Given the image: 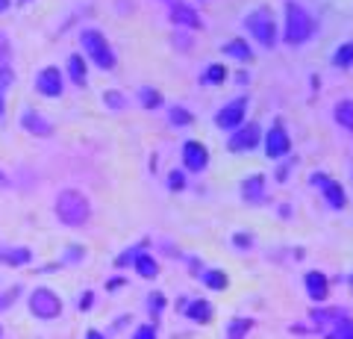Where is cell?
Returning <instances> with one entry per match:
<instances>
[{
    "label": "cell",
    "mask_w": 353,
    "mask_h": 339,
    "mask_svg": "<svg viewBox=\"0 0 353 339\" xmlns=\"http://www.w3.org/2000/svg\"><path fill=\"white\" fill-rule=\"evenodd\" d=\"M141 106H148V109H157V106H162V95L157 92V89H141Z\"/></svg>",
    "instance_id": "cell-26"
},
{
    "label": "cell",
    "mask_w": 353,
    "mask_h": 339,
    "mask_svg": "<svg viewBox=\"0 0 353 339\" xmlns=\"http://www.w3.org/2000/svg\"><path fill=\"white\" fill-rule=\"evenodd\" d=\"M18 287L15 289H9V295H6V298H0V310H3V307H9V304H15V298H18Z\"/></svg>",
    "instance_id": "cell-35"
},
{
    "label": "cell",
    "mask_w": 353,
    "mask_h": 339,
    "mask_svg": "<svg viewBox=\"0 0 353 339\" xmlns=\"http://www.w3.org/2000/svg\"><path fill=\"white\" fill-rule=\"evenodd\" d=\"M0 260L9 262V266H24V262H30V251L27 248H15V251H6V254H0Z\"/></svg>",
    "instance_id": "cell-24"
},
{
    "label": "cell",
    "mask_w": 353,
    "mask_h": 339,
    "mask_svg": "<svg viewBox=\"0 0 353 339\" xmlns=\"http://www.w3.org/2000/svg\"><path fill=\"white\" fill-rule=\"evenodd\" d=\"M206 83H212V86H218V83H224L227 80V68L224 65H209L206 68V77H203Z\"/></svg>",
    "instance_id": "cell-25"
},
{
    "label": "cell",
    "mask_w": 353,
    "mask_h": 339,
    "mask_svg": "<svg viewBox=\"0 0 353 339\" xmlns=\"http://www.w3.org/2000/svg\"><path fill=\"white\" fill-rule=\"evenodd\" d=\"M303 283H306V292H309V298L312 301H324L327 298L330 283H327V278L321 275V271H309V275L303 278Z\"/></svg>",
    "instance_id": "cell-14"
},
{
    "label": "cell",
    "mask_w": 353,
    "mask_h": 339,
    "mask_svg": "<svg viewBox=\"0 0 353 339\" xmlns=\"http://www.w3.org/2000/svg\"><path fill=\"white\" fill-rule=\"evenodd\" d=\"M241 195H245L248 204H259L265 198V174H253L241 183Z\"/></svg>",
    "instance_id": "cell-15"
},
{
    "label": "cell",
    "mask_w": 353,
    "mask_h": 339,
    "mask_svg": "<svg viewBox=\"0 0 353 339\" xmlns=\"http://www.w3.org/2000/svg\"><path fill=\"white\" fill-rule=\"evenodd\" d=\"M171 122H174V124H192V115L185 113L183 106H174V109H171Z\"/></svg>",
    "instance_id": "cell-31"
},
{
    "label": "cell",
    "mask_w": 353,
    "mask_h": 339,
    "mask_svg": "<svg viewBox=\"0 0 353 339\" xmlns=\"http://www.w3.org/2000/svg\"><path fill=\"white\" fill-rule=\"evenodd\" d=\"M68 74L77 86H85V62L83 57H68Z\"/></svg>",
    "instance_id": "cell-21"
},
{
    "label": "cell",
    "mask_w": 353,
    "mask_h": 339,
    "mask_svg": "<svg viewBox=\"0 0 353 339\" xmlns=\"http://www.w3.org/2000/svg\"><path fill=\"white\" fill-rule=\"evenodd\" d=\"M30 313L36 316V319H44V322L57 319V316H62L59 295L53 292V289H48V287H39L36 292L30 295Z\"/></svg>",
    "instance_id": "cell-5"
},
{
    "label": "cell",
    "mask_w": 353,
    "mask_h": 339,
    "mask_svg": "<svg viewBox=\"0 0 353 339\" xmlns=\"http://www.w3.org/2000/svg\"><path fill=\"white\" fill-rule=\"evenodd\" d=\"M168 18H171V24H176V27H189V30L203 27L201 15H197L189 3H174V6H171V12H168Z\"/></svg>",
    "instance_id": "cell-12"
},
{
    "label": "cell",
    "mask_w": 353,
    "mask_h": 339,
    "mask_svg": "<svg viewBox=\"0 0 353 339\" xmlns=\"http://www.w3.org/2000/svg\"><path fill=\"white\" fill-rule=\"evenodd\" d=\"M224 53H227V57H233V59H239V62H245V59H250V57H253L250 48H248L241 39L227 41V45H224Z\"/></svg>",
    "instance_id": "cell-19"
},
{
    "label": "cell",
    "mask_w": 353,
    "mask_h": 339,
    "mask_svg": "<svg viewBox=\"0 0 353 339\" xmlns=\"http://www.w3.org/2000/svg\"><path fill=\"white\" fill-rule=\"evenodd\" d=\"M6 183H9V180H6V177H3V174H0V186H6Z\"/></svg>",
    "instance_id": "cell-39"
},
{
    "label": "cell",
    "mask_w": 353,
    "mask_h": 339,
    "mask_svg": "<svg viewBox=\"0 0 353 339\" xmlns=\"http://www.w3.org/2000/svg\"><path fill=\"white\" fill-rule=\"evenodd\" d=\"M183 162L189 171H203L209 166V151L201 142H185L183 145Z\"/></svg>",
    "instance_id": "cell-11"
},
{
    "label": "cell",
    "mask_w": 353,
    "mask_h": 339,
    "mask_svg": "<svg viewBox=\"0 0 353 339\" xmlns=\"http://www.w3.org/2000/svg\"><path fill=\"white\" fill-rule=\"evenodd\" d=\"M259 145V124H248V127H239L233 139H230V151L233 154H245V151H253Z\"/></svg>",
    "instance_id": "cell-10"
},
{
    "label": "cell",
    "mask_w": 353,
    "mask_h": 339,
    "mask_svg": "<svg viewBox=\"0 0 353 339\" xmlns=\"http://www.w3.org/2000/svg\"><path fill=\"white\" fill-rule=\"evenodd\" d=\"M333 65H336V68H347V65H353V41H347V45H341L336 50Z\"/></svg>",
    "instance_id": "cell-23"
},
{
    "label": "cell",
    "mask_w": 353,
    "mask_h": 339,
    "mask_svg": "<svg viewBox=\"0 0 353 339\" xmlns=\"http://www.w3.org/2000/svg\"><path fill=\"white\" fill-rule=\"evenodd\" d=\"M292 151V139H289V133L283 130V124L277 122L271 127V133H268V139H265V154H268L271 159H277V157H285Z\"/></svg>",
    "instance_id": "cell-9"
},
{
    "label": "cell",
    "mask_w": 353,
    "mask_h": 339,
    "mask_svg": "<svg viewBox=\"0 0 353 339\" xmlns=\"http://www.w3.org/2000/svg\"><path fill=\"white\" fill-rule=\"evenodd\" d=\"M203 280H206V287H212V289H224L227 287V278H224V271H206L203 275Z\"/></svg>",
    "instance_id": "cell-29"
},
{
    "label": "cell",
    "mask_w": 353,
    "mask_h": 339,
    "mask_svg": "<svg viewBox=\"0 0 353 339\" xmlns=\"http://www.w3.org/2000/svg\"><path fill=\"white\" fill-rule=\"evenodd\" d=\"M233 242H236V248H250L253 236H250V233H236V236H233Z\"/></svg>",
    "instance_id": "cell-34"
},
{
    "label": "cell",
    "mask_w": 353,
    "mask_h": 339,
    "mask_svg": "<svg viewBox=\"0 0 353 339\" xmlns=\"http://www.w3.org/2000/svg\"><path fill=\"white\" fill-rule=\"evenodd\" d=\"M285 177H289V166H283V168L277 171V180H280V183H285Z\"/></svg>",
    "instance_id": "cell-36"
},
{
    "label": "cell",
    "mask_w": 353,
    "mask_h": 339,
    "mask_svg": "<svg viewBox=\"0 0 353 339\" xmlns=\"http://www.w3.org/2000/svg\"><path fill=\"white\" fill-rule=\"evenodd\" d=\"M312 183L324 189V198H327V204L333 206V210H341V206L347 204L345 189H341V183H339V180H333V177H327V174L318 171V174H312Z\"/></svg>",
    "instance_id": "cell-8"
},
{
    "label": "cell",
    "mask_w": 353,
    "mask_h": 339,
    "mask_svg": "<svg viewBox=\"0 0 353 339\" xmlns=\"http://www.w3.org/2000/svg\"><path fill=\"white\" fill-rule=\"evenodd\" d=\"M253 327V322L250 319H236V322H230V339H241L248 331Z\"/></svg>",
    "instance_id": "cell-27"
},
{
    "label": "cell",
    "mask_w": 353,
    "mask_h": 339,
    "mask_svg": "<svg viewBox=\"0 0 353 339\" xmlns=\"http://www.w3.org/2000/svg\"><path fill=\"white\" fill-rule=\"evenodd\" d=\"M80 45L85 50V57H92V62L101 65L103 71L115 68V53H112V48H109V41H106V36L101 30H92V27L83 30L80 32Z\"/></svg>",
    "instance_id": "cell-3"
},
{
    "label": "cell",
    "mask_w": 353,
    "mask_h": 339,
    "mask_svg": "<svg viewBox=\"0 0 353 339\" xmlns=\"http://www.w3.org/2000/svg\"><path fill=\"white\" fill-rule=\"evenodd\" d=\"M132 339H157V331H153V325H141Z\"/></svg>",
    "instance_id": "cell-32"
},
{
    "label": "cell",
    "mask_w": 353,
    "mask_h": 339,
    "mask_svg": "<svg viewBox=\"0 0 353 339\" xmlns=\"http://www.w3.org/2000/svg\"><path fill=\"white\" fill-rule=\"evenodd\" d=\"M9 71H12V48H9L6 32L0 30V74H9Z\"/></svg>",
    "instance_id": "cell-20"
},
{
    "label": "cell",
    "mask_w": 353,
    "mask_h": 339,
    "mask_svg": "<svg viewBox=\"0 0 353 339\" xmlns=\"http://www.w3.org/2000/svg\"><path fill=\"white\" fill-rule=\"evenodd\" d=\"M57 215H59L62 224L80 227V224L88 222V215H92V206H88V198H85L83 192L65 189V192H59V198H57Z\"/></svg>",
    "instance_id": "cell-1"
},
{
    "label": "cell",
    "mask_w": 353,
    "mask_h": 339,
    "mask_svg": "<svg viewBox=\"0 0 353 339\" xmlns=\"http://www.w3.org/2000/svg\"><path fill=\"white\" fill-rule=\"evenodd\" d=\"M333 327L327 331V339H353V319H350V313L345 316H339L336 322H330Z\"/></svg>",
    "instance_id": "cell-16"
},
{
    "label": "cell",
    "mask_w": 353,
    "mask_h": 339,
    "mask_svg": "<svg viewBox=\"0 0 353 339\" xmlns=\"http://www.w3.org/2000/svg\"><path fill=\"white\" fill-rule=\"evenodd\" d=\"M12 80H15L12 71H9V74H0V122H3V109H6V106H3V92H6V86L12 83Z\"/></svg>",
    "instance_id": "cell-30"
},
{
    "label": "cell",
    "mask_w": 353,
    "mask_h": 339,
    "mask_svg": "<svg viewBox=\"0 0 353 339\" xmlns=\"http://www.w3.org/2000/svg\"><path fill=\"white\" fill-rule=\"evenodd\" d=\"M350 289H353V275H350Z\"/></svg>",
    "instance_id": "cell-40"
},
{
    "label": "cell",
    "mask_w": 353,
    "mask_h": 339,
    "mask_svg": "<svg viewBox=\"0 0 353 339\" xmlns=\"http://www.w3.org/2000/svg\"><path fill=\"white\" fill-rule=\"evenodd\" d=\"M168 186H171V189H183V186H185V177H183V171H171V177H168Z\"/></svg>",
    "instance_id": "cell-33"
},
{
    "label": "cell",
    "mask_w": 353,
    "mask_h": 339,
    "mask_svg": "<svg viewBox=\"0 0 353 339\" xmlns=\"http://www.w3.org/2000/svg\"><path fill=\"white\" fill-rule=\"evenodd\" d=\"M85 339H103V336L97 333V331H88V333H85Z\"/></svg>",
    "instance_id": "cell-37"
},
{
    "label": "cell",
    "mask_w": 353,
    "mask_h": 339,
    "mask_svg": "<svg viewBox=\"0 0 353 339\" xmlns=\"http://www.w3.org/2000/svg\"><path fill=\"white\" fill-rule=\"evenodd\" d=\"M245 27L253 32V39L259 41V45L265 48H271L274 41H277V24H274V15H271V9H253V12L245 18Z\"/></svg>",
    "instance_id": "cell-4"
},
{
    "label": "cell",
    "mask_w": 353,
    "mask_h": 339,
    "mask_svg": "<svg viewBox=\"0 0 353 339\" xmlns=\"http://www.w3.org/2000/svg\"><path fill=\"white\" fill-rule=\"evenodd\" d=\"M336 122H339L341 127L353 130V101H341V104L336 106Z\"/></svg>",
    "instance_id": "cell-22"
},
{
    "label": "cell",
    "mask_w": 353,
    "mask_h": 339,
    "mask_svg": "<svg viewBox=\"0 0 353 339\" xmlns=\"http://www.w3.org/2000/svg\"><path fill=\"white\" fill-rule=\"evenodd\" d=\"M103 104L118 113V109H124V106H127V97L121 95V92H103Z\"/></svg>",
    "instance_id": "cell-28"
},
{
    "label": "cell",
    "mask_w": 353,
    "mask_h": 339,
    "mask_svg": "<svg viewBox=\"0 0 353 339\" xmlns=\"http://www.w3.org/2000/svg\"><path fill=\"white\" fill-rule=\"evenodd\" d=\"M21 127H24L27 133H32V136H50L53 133V124L41 113H36V109H27V113L21 115Z\"/></svg>",
    "instance_id": "cell-13"
},
{
    "label": "cell",
    "mask_w": 353,
    "mask_h": 339,
    "mask_svg": "<svg viewBox=\"0 0 353 339\" xmlns=\"http://www.w3.org/2000/svg\"><path fill=\"white\" fill-rule=\"evenodd\" d=\"M9 9V0H0V12H6Z\"/></svg>",
    "instance_id": "cell-38"
},
{
    "label": "cell",
    "mask_w": 353,
    "mask_h": 339,
    "mask_svg": "<svg viewBox=\"0 0 353 339\" xmlns=\"http://www.w3.org/2000/svg\"><path fill=\"white\" fill-rule=\"evenodd\" d=\"M312 15L306 12L301 3H285V41L289 45H303L312 36Z\"/></svg>",
    "instance_id": "cell-2"
},
{
    "label": "cell",
    "mask_w": 353,
    "mask_h": 339,
    "mask_svg": "<svg viewBox=\"0 0 353 339\" xmlns=\"http://www.w3.org/2000/svg\"><path fill=\"white\" fill-rule=\"evenodd\" d=\"M245 109H248V101L245 97H236V101L224 104V109L215 115V124L221 130H233V127H241V118H245Z\"/></svg>",
    "instance_id": "cell-7"
},
{
    "label": "cell",
    "mask_w": 353,
    "mask_h": 339,
    "mask_svg": "<svg viewBox=\"0 0 353 339\" xmlns=\"http://www.w3.org/2000/svg\"><path fill=\"white\" fill-rule=\"evenodd\" d=\"M21 3H24V0H21Z\"/></svg>",
    "instance_id": "cell-41"
},
{
    "label": "cell",
    "mask_w": 353,
    "mask_h": 339,
    "mask_svg": "<svg viewBox=\"0 0 353 339\" xmlns=\"http://www.w3.org/2000/svg\"><path fill=\"white\" fill-rule=\"evenodd\" d=\"M185 316H189L192 322L206 325L209 319H212V304H209V301H192L189 307H185Z\"/></svg>",
    "instance_id": "cell-17"
},
{
    "label": "cell",
    "mask_w": 353,
    "mask_h": 339,
    "mask_svg": "<svg viewBox=\"0 0 353 339\" xmlns=\"http://www.w3.org/2000/svg\"><path fill=\"white\" fill-rule=\"evenodd\" d=\"M36 92L44 97H59L62 95V74L57 65H48L36 74Z\"/></svg>",
    "instance_id": "cell-6"
},
{
    "label": "cell",
    "mask_w": 353,
    "mask_h": 339,
    "mask_svg": "<svg viewBox=\"0 0 353 339\" xmlns=\"http://www.w3.org/2000/svg\"><path fill=\"white\" fill-rule=\"evenodd\" d=\"M132 262H136V271H139L141 278H157V275H159L157 260H153L150 254H145V251H141V254H139L136 260H132Z\"/></svg>",
    "instance_id": "cell-18"
}]
</instances>
